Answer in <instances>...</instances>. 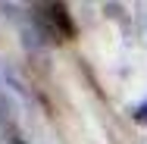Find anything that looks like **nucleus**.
I'll return each instance as SVG.
<instances>
[{"mask_svg": "<svg viewBox=\"0 0 147 144\" xmlns=\"http://www.w3.org/2000/svg\"><path fill=\"white\" fill-rule=\"evenodd\" d=\"M34 9H38L34 13L38 25L50 41H72L75 38V22L69 19L66 3H38Z\"/></svg>", "mask_w": 147, "mask_h": 144, "instance_id": "f257e3e1", "label": "nucleus"}, {"mask_svg": "<svg viewBox=\"0 0 147 144\" xmlns=\"http://www.w3.org/2000/svg\"><path fill=\"white\" fill-rule=\"evenodd\" d=\"M135 122H147V100L138 107V110H135Z\"/></svg>", "mask_w": 147, "mask_h": 144, "instance_id": "f03ea898", "label": "nucleus"}]
</instances>
